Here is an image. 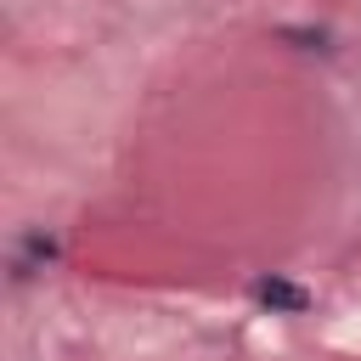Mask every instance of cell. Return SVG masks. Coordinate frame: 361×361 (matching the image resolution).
<instances>
[{"label": "cell", "mask_w": 361, "mask_h": 361, "mask_svg": "<svg viewBox=\"0 0 361 361\" xmlns=\"http://www.w3.org/2000/svg\"><path fill=\"white\" fill-rule=\"evenodd\" d=\"M254 299L271 310V316H305L310 310V288L288 282V276H259L254 282Z\"/></svg>", "instance_id": "obj_1"}, {"label": "cell", "mask_w": 361, "mask_h": 361, "mask_svg": "<svg viewBox=\"0 0 361 361\" xmlns=\"http://www.w3.org/2000/svg\"><path fill=\"white\" fill-rule=\"evenodd\" d=\"M45 259H56V237L28 231V237L17 243V254H11V282H28L34 271H45Z\"/></svg>", "instance_id": "obj_2"}]
</instances>
